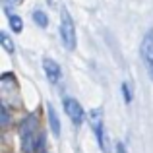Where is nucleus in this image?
Masks as SVG:
<instances>
[{
    "instance_id": "1",
    "label": "nucleus",
    "mask_w": 153,
    "mask_h": 153,
    "mask_svg": "<svg viewBox=\"0 0 153 153\" xmlns=\"http://www.w3.org/2000/svg\"><path fill=\"white\" fill-rule=\"evenodd\" d=\"M19 142H22V149L25 153H39L45 147V136L41 132L39 120L35 114L27 116L19 126Z\"/></svg>"
},
{
    "instance_id": "2",
    "label": "nucleus",
    "mask_w": 153,
    "mask_h": 153,
    "mask_svg": "<svg viewBox=\"0 0 153 153\" xmlns=\"http://www.w3.org/2000/svg\"><path fill=\"white\" fill-rule=\"evenodd\" d=\"M89 126L93 130L97 143L103 151H107V140H105V118H103V108H91L89 112Z\"/></svg>"
},
{
    "instance_id": "3",
    "label": "nucleus",
    "mask_w": 153,
    "mask_h": 153,
    "mask_svg": "<svg viewBox=\"0 0 153 153\" xmlns=\"http://www.w3.org/2000/svg\"><path fill=\"white\" fill-rule=\"evenodd\" d=\"M140 54H142V62L149 74V79L153 82V29H149L143 35L142 45H140Z\"/></svg>"
},
{
    "instance_id": "4",
    "label": "nucleus",
    "mask_w": 153,
    "mask_h": 153,
    "mask_svg": "<svg viewBox=\"0 0 153 153\" xmlns=\"http://www.w3.org/2000/svg\"><path fill=\"white\" fill-rule=\"evenodd\" d=\"M60 39H62L64 47L68 51H74L76 49V25L72 22V18L64 12L62 16V23H60Z\"/></svg>"
},
{
    "instance_id": "5",
    "label": "nucleus",
    "mask_w": 153,
    "mask_h": 153,
    "mask_svg": "<svg viewBox=\"0 0 153 153\" xmlns=\"http://www.w3.org/2000/svg\"><path fill=\"white\" fill-rule=\"evenodd\" d=\"M64 112L70 116V120L74 122V126H79V124L83 122V108L76 99H72V97L64 99Z\"/></svg>"
},
{
    "instance_id": "6",
    "label": "nucleus",
    "mask_w": 153,
    "mask_h": 153,
    "mask_svg": "<svg viewBox=\"0 0 153 153\" xmlns=\"http://www.w3.org/2000/svg\"><path fill=\"white\" fill-rule=\"evenodd\" d=\"M43 70H45V74H47V78H49L51 83H58L60 78H62V70H60V66L52 58L43 60Z\"/></svg>"
},
{
    "instance_id": "7",
    "label": "nucleus",
    "mask_w": 153,
    "mask_h": 153,
    "mask_svg": "<svg viewBox=\"0 0 153 153\" xmlns=\"http://www.w3.org/2000/svg\"><path fill=\"white\" fill-rule=\"evenodd\" d=\"M47 112H49V124H51V130L54 136H60V120L58 116H56L54 108H52L51 103H47Z\"/></svg>"
},
{
    "instance_id": "8",
    "label": "nucleus",
    "mask_w": 153,
    "mask_h": 153,
    "mask_svg": "<svg viewBox=\"0 0 153 153\" xmlns=\"http://www.w3.org/2000/svg\"><path fill=\"white\" fill-rule=\"evenodd\" d=\"M8 22H10V27H12V31H14V33H19V31L23 29V22H22V18H19V16L8 14Z\"/></svg>"
},
{
    "instance_id": "9",
    "label": "nucleus",
    "mask_w": 153,
    "mask_h": 153,
    "mask_svg": "<svg viewBox=\"0 0 153 153\" xmlns=\"http://www.w3.org/2000/svg\"><path fill=\"white\" fill-rule=\"evenodd\" d=\"M33 22L37 23L39 27H47V25H49V18H47V14H45V12H41V10H35L33 12Z\"/></svg>"
},
{
    "instance_id": "10",
    "label": "nucleus",
    "mask_w": 153,
    "mask_h": 153,
    "mask_svg": "<svg viewBox=\"0 0 153 153\" xmlns=\"http://www.w3.org/2000/svg\"><path fill=\"white\" fill-rule=\"evenodd\" d=\"M0 37H2V47H4V51H8L10 54H14L16 51H14V45L10 43V37H8V35L4 33V31H2V35H0Z\"/></svg>"
},
{
    "instance_id": "11",
    "label": "nucleus",
    "mask_w": 153,
    "mask_h": 153,
    "mask_svg": "<svg viewBox=\"0 0 153 153\" xmlns=\"http://www.w3.org/2000/svg\"><path fill=\"white\" fill-rule=\"evenodd\" d=\"M122 93H124V101H126V105H130L132 103V93H130L128 83H122Z\"/></svg>"
},
{
    "instance_id": "12",
    "label": "nucleus",
    "mask_w": 153,
    "mask_h": 153,
    "mask_svg": "<svg viewBox=\"0 0 153 153\" xmlns=\"http://www.w3.org/2000/svg\"><path fill=\"white\" fill-rule=\"evenodd\" d=\"M8 120H10V116H8V107H6V105H2V126L4 128H6Z\"/></svg>"
},
{
    "instance_id": "13",
    "label": "nucleus",
    "mask_w": 153,
    "mask_h": 153,
    "mask_svg": "<svg viewBox=\"0 0 153 153\" xmlns=\"http://www.w3.org/2000/svg\"><path fill=\"white\" fill-rule=\"evenodd\" d=\"M23 0H4V6L6 8H16L18 4H22Z\"/></svg>"
},
{
    "instance_id": "14",
    "label": "nucleus",
    "mask_w": 153,
    "mask_h": 153,
    "mask_svg": "<svg viewBox=\"0 0 153 153\" xmlns=\"http://www.w3.org/2000/svg\"><path fill=\"white\" fill-rule=\"evenodd\" d=\"M116 153H128V151H126V146H124L122 142L116 143Z\"/></svg>"
}]
</instances>
